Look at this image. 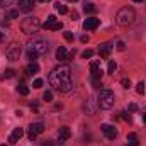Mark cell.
Here are the masks:
<instances>
[{
  "label": "cell",
  "instance_id": "ac0fdd59",
  "mask_svg": "<svg viewBox=\"0 0 146 146\" xmlns=\"http://www.w3.org/2000/svg\"><path fill=\"white\" fill-rule=\"evenodd\" d=\"M26 73H27V75H36V73H39V66H37L36 61H33L31 65L26 66Z\"/></svg>",
  "mask_w": 146,
  "mask_h": 146
},
{
  "label": "cell",
  "instance_id": "7a4b0ae2",
  "mask_svg": "<svg viewBox=\"0 0 146 146\" xmlns=\"http://www.w3.org/2000/svg\"><path fill=\"white\" fill-rule=\"evenodd\" d=\"M48 49H49V46H48V42L42 41V39L29 41V42H27V58H29L31 61H36L39 56H44V54L48 53Z\"/></svg>",
  "mask_w": 146,
  "mask_h": 146
},
{
  "label": "cell",
  "instance_id": "484cf974",
  "mask_svg": "<svg viewBox=\"0 0 146 146\" xmlns=\"http://www.w3.org/2000/svg\"><path fill=\"white\" fill-rule=\"evenodd\" d=\"M94 56V51L92 49H85L83 53H82V58H85V60H88V58H92Z\"/></svg>",
  "mask_w": 146,
  "mask_h": 146
},
{
  "label": "cell",
  "instance_id": "8fae6325",
  "mask_svg": "<svg viewBox=\"0 0 146 146\" xmlns=\"http://www.w3.org/2000/svg\"><path fill=\"white\" fill-rule=\"evenodd\" d=\"M100 129H102V133L106 134L107 139H114V138L117 136V129H115L114 126H110V124H102Z\"/></svg>",
  "mask_w": 146,
  "mask_h": 146
},
{
  "label": "cell",
  "instance_id": "f6af8a7d",
  "mask_svg": "<svg viewBox=\"0 0 146 146\" xmlns=\"http://www.w3.org/2000/svg\"><path fill=\"white\" fill-rule=\"evenodd\" d=\"M133 2H143V0H133Z\"/></svg>",
  "mask_w": 146,
  "mask_h": 146
},
{
  "label": "cell",
  "instance_id": "9a60e30c",
  "mask_svg": "<svg viewBox=\"0 0 146 146\" xmlns=\"http://www.w3.org/2000/svg\"><path fill=\"white\" fill-rule=\"evenodd\" d=\"M110 51H112V46H110V44H100V46H99V54H100V58H104V60L109 58Z\"/></svg>",
  "mask_w": 146,
  "mask_h": 146
},
{
  "label": "cell",
  "instance_id": "e0dca14e",
  "mask_svg": "<svg viewBox=\"0 0 146 146\" xmlns=\"http://www.w3.org/2000/svg\"><path fill=\"white\" fill-rule=\"evenodd\" d=\"M97 107H99V106H95V104H94V100H87V102H85V106H83V109L87 110L88 114H95Z\"/></svg>",
  "mask_w": 146,
  "mask_h": 146
},
{
  "label": "cell",
  "instance_id": "44dd1931",
  "mask_svg": "<svg viewBox=\"0 0 146 146\" xmlns=\"http://www.w3.org/2000/svg\"><path fill=\"white\" fill-rule=\"evenodd\" d=\"M17 90H19V94H21V95H27V94H29V88H27V85H26L24 82H21V83H19Z\"/></svg>",
  "mask_w": 146,
  "mask_h": 146
},
{
  "label": "cell",
  "instance_id": "d6a6232c",
  "mask_svg": "<svg viewBox=\"0 0 146 146\" xmlns=\"http://www.w3.org/2000/svg\"><path fill=\"white\" fill-rule=\"evenodd\" d=\"M121 114H122V119H124V121H127V122H131V121H133V119H131V115H129V112H121Z\"/></svg>",
  "mask_w": 146,
  "mask_h": 146
},
{
  "label": "cell",
  "instance_id": "60d3db41",
  "mask_svg": "<svg viewBox=\"0 0 146 146\" xmlns=\"http://www.w3.org/2000/svg\"><path fill=\"white\" fill-rule=\"evenodd\" d=\"M3 37H5V33H0V42L3 41Z\"/></svg>",
  "mask_w": 146,
  "mask_h": 146
},
{
  "label": "cell",
  "instance_id": "83f0119b",
  "mask_svg": "<svg viewBox=\"0 0 146 146\" xmlns=\"http://www.w3.org/2000/svg\"><path fill=\"white\" fill-rule=\"evenodd\" d=\"M115 68H117V65H115V61H109V68H107V73H112L115 72Z\"/></svg>",
  "mask_w": 146,
  "mask_h": 146
},
{
  "label": "cell",
  "instance_id": "2e32d148",
  "mask_svg": "<svg viewBox=\"0 0 146 146\" xmlns=\"http://www.w3.org/2000/svg\"><path fill=\"white\" fill-rule=\"evenodd\" d=\"M56 60L58 61H68V53H66V49L63 46H60L56 49Z\"/></svg>",
  "mask_w": 146,
  "mask_h": 146
},
{
  "label": "cell",
  "instance_id": "ee69618b",
  "mask_svg": "<svg viewBox=\"0 0 146 146\" xmlns=\"http://www.w3.org/2000/svg\"><path fill=\"white\" fill-rule=\"evenodd\" d=\"M68 2H72V3H75V2H78V0H68Z\"/></svg>",
  "mask_w": 146,
  "mask_h": 146
},
{
  "label": "cell",
  "instance_id": "8992f818",
  "mask_svg": "<svg viewBox=\"0 0 146 146\" xmlns=\"http://www.w3.org/2000/svg\"><path fill=\"white\" fill-rule=\"evenodd\" d=\"M21 53H22V48H21V44H17V42H12V44L7 48V51H5V56H7L10 61H15V60H19Z\"/></svg>",
  "mask_w": 146,
  "mask_h": 146
},
{
  "label": "cell",
  "instance_id": "d4e9b609",
  "mask_svg": "<svg viewBox=\"0 0 146 146\" xmlns=\"http://www.w3.org/2000/svg\"><path fill=\"white\" fill-rule=\"evenodd\" d=\"M42 99H44L46 102H51V100H53V92H51V90H46L44 95H42Z\"/></svg>",
  "mask_w": 146,
  "mask_h": 146
},
{
  "label": "cell",
  "instance_id": "6da1fadb",
  "mask_svg": "<svg viewBox=\"0 0 146 146\" xmlns=\"http://www.w3.org/2000/svg\"><path fill=\"white\" fill-rule=\"evenodd\" d=\"M49 85L54 88V90H60V92H70L73 87V80H72V70L70 66L66 65H61V66H56L53 72L49 73Z\"/></svg>",
  "mask_w": 146,
  "mask_h": 146
},
{
  "label": "cell",
  "instance_id": "7c38bea8",
  "mask_svg": "<svg viewBox=\"0 0 146 146\" xmlns=\"http://www.w3.org/2000/svg\"><path fill=\"white\" fill-rule=\"evenodd\" d=\"M70 136H72V131L68 129V127H60V131H58V143L60 145H63V143H66L68 139H70Z\"/></svg>",
  "mask_w": 146,
  "mask_h": 146
},
{
  "label": "cell",
  "instance_id": "f35d334b",
  "mask_svg": "<svg viewBox=\"0 0 146 146\" xmlns=\"http://www.w3.org/2000/svg\"><path fill=\"white\" fill-rule=\"evenodd\" d=\"M80 41H82L83 44H85V42H88V36H82V37H80Z\"/></svg>",
  "mask_w": 146,
  "mask_h": 146
},
{
  "label": "cell",
  "instance_id": "9c48e42d",
  "mask_svg": "<svg viewBox=\"0 0 146 146\" xmlns=\"http://www.w3.org/2000/svg\"><path fill=\"white\" fill-rule=\"evenodd\" d=\"M90 73H92V78H102V65H100V60H94L90 63Z\"/></svg>",
  "mask_w": 146,
  "mask_h": 146
},
{
  "label": "cell",
  "instance_id": "3957f363",
  "mask_svg": "<svg viewBox=\"0 0 146 146\" xmlns=\"http://www.w3.org/2000/svg\"><path fill=\"white\" fill-rule=\"evenodd\" d=\"M134 19H136V12L131 7H122L115 15V21L119 26H129V24H133Z\"/></svg>",
  "mask_w": 146,
  "mask_h": 146
},
{
  "label": "cell",
  "instance_id": "8d00e7d4",
  "mask_svg": "<svg viewBox=\"0 0 146 146\" xmlns=\"http://www.w3.org/2000/svg\"><path fill=\"white\" fill-rule=\"evenodd\" d=\"M41 146H54V141H49V139H48V141H44Z\"/></svg>",
  "mask_w": 146,
  "mask_h": 146
},
{
  "label": "cell",
  "instance_id": "bcb514c9",
  "mask_svg": "<svg viewBox=\"0 0 146 146\" xmlns=\"http://www.w3.org/2000/svg\"><path fill=\"white\" fill-rule=\"evenodd\" d=\"M0 146H7V145H0Z\"/></svg>",
  "mask_w": 146,
  "mask_h": 146
},
{
  "label": "cell",
  "instance_id": "5bb4252c",
  "mask_svg": "<svg viewBox=\"0 0 146 146\" xmlns=\"http://www.w3.org/2000/svg\"><path fill=\"white\" fill-rule=\"evenodd\" d=\"M24 136V129L22 127H15L14 131H12V134H10V138H9V141H10V145H15L21 138Z\"/></svg>",
  "mask_w": 146,
  "mask_h": 146
},
{
  "label": "cell",
  "instance_id": "7402d4cb",
  "mask_svg": "<svg viewBox=\"0 0 146 146\" xmlns=\"http://www.w3.org/2000/svg\"><path fill=\"white\" fill-rule=\"evenodd\" d=\"M54 9H56V12H60V14H66V12H68V9H66L63 3H60V2L54 3Z\"/></svg>",
  "mask_w": 146,
  "mask_h": 146
},
{
  "label": "cell",
  "instance_id": "4fadbf2b",
  "mask_svg": "<svg viewBox=\"0 0 146 146\" xmlns=\"http://www.w3.org/2000/svg\"><path fill=\"white\" fill-rule=\"evenodd\" d=\"M36 7V0H19V10L22 12H31Z\"/></svg>",
  "mask_w": 146,
  "mask_h": 146
},
{
  "label": "cell",
  "instance_id": "f546056e",
  "mask_svg": "<svg viewBox=\"0 0 146 146\" xmlns=\"http://www.w3.org/2000/svg\"><path fill=\"white\" fill-rule=\"evenodd\" d=\"M121 85H122L124 88H129V87H131V80H129V78H122V80H121Z\"/></svg>",
  "mask_w": 146,
  "mask_h": 146
},
{
  "label": "cell",
  "instance_id": "836d02e7",
  "mask_svg": "<svg viewBox=\"0 0 146 146\" xmlns=\"http://www.w3.org/2000/svg\"><path fill=\"white\" fill-rule=\"evenodd\" d=\"M115 46H117V49H119V51H124V49H126V44H124L122 41H119V42H117Z\"/></svg>",
  "mask_w": 146,
  "mask_h": 146
},
{
  "label": "cell",
  "instance_id": "cb8c5ba5",
  "mask_svg": "<svg viewBox=\"0 0 146 146\" xmlns=\"http://www.w3.org/2000/svg\"><path fill=\"white\" fill-rule=\"evenodd\" d=\"M92 85H94V88H102V80L100 78H92Z\"/></svg>",
  "mask_w": 146,
  "mask_h": 146
},
{
  "label": "cell",
  "instance_id": "ffe728a7",
  "mask_svg": "<svg viewBox=\"0 0 146 146\" xmlns=\"http://www.w3.org/2000/svg\"><path fill=\"white\" fill-rule=\"evenodd\" d=\"M83 12H85V14H95V12H97V7H95L94 3H90V2H88V3L85 2V5H83Z\"/></svg>",
  "mask_w": 146,
  "mask_h": 146
},
{
  "label": "cell",
  "instance_id": "4316f807",
  "mask_svg": "<svg viewBox=\"0 0 146 146\" xmlns=\"http://www.w3.org/2000/svg\"><path fill=\"white\" fill-rule=\"evenodd\" d=\"M145 90H146V85L143 83V82H139V83L136 85V92H138V94H143Z\"/></svg>",
  "mask_w": 146,
  "mask_h": 146
},
{
  "label": "cell",
  "instance_id": "d6986e66",
  "mask_svg": "<svg viewBox=\"0 0 146 146\" xmlns=\"http://www.w3.org/2000/svg\"><path fill=\"white\" fill-rule=\"evenodd\" d=\"M127 146H139L138 136H136L134 133H129V134H127Z\"/></svg>",
  "mask_w": 146,
  "mask_h": 146
},
{
  "label": "cell",
  "instance_id": "4dcf8cb0",
  "mask_svg": "<svg viewBox=\"0 0 146 146\" xmlns=\"http://www.w3.org/2000/svg\"><path fill=\"white\" fill-rule=\"evenodd\" d=\"M33 87H34V88H41V87H42V80H41V78H36V80L33 82Z\"/></svg>",
  "mask_w": 146,
  "mask_h": 146
},
{
  "label": "cell",
  "instance_id": "b9f144b4",
  "mask_svg": "<svg viewBox=\"0 0 146 146\" xmlns=\"http://www.w3.org/2000/svg\"><path fill=\"white\" fill-rule=\"evenodd\" d=\"M143 122H145V124H146V112H145V114H143Z\"/></svg>",
  "mask_w": 146,
  "mask_h": 146
},
{
  "label": "cell",
  "instance_id": "74e56055",
  "mask_svg": "<svg viewBox=\"0 0 146 146\" xmlns=\"http://www.w3.org/2000/svg\"><path fill=\"white\" fill-rule=\"evenodd\" d=\"M29 107L34 109V110H37V102H29Z\"/></svg>",
  "mask_w": 146,
  "mask_h": 146
},
{
  "label": "cell",
  "instance_id": "7bdbcfd3",
  "mask_svg": "<svg viewBox=\"0 0 146 146\" xmlns=\"http://www.w3.org/2000/svg\"><path fill=\"white\" fill-rule=\"evenodd\" d=\"M39 2H41V3H46V2H49V0H39Z\"/></svg>",
  "mask_w": 146,
  "mask_h": 146
},
{
  "label": "cell",
  "instance_id": "ab89813d",
  "mask_svg": "<svg viewBox=\"0 0 146 146\" xmlns=\"http://www.w3.org/2000/svg\"><path fill=\"white\" fill-rule=\"evenodd\" d=\"M72 19H73V21H76V19H78V14H76V12H72Z\"/></svg>",
  "mask_w": 146,
  "mask_h": 146
},
{
  "label": "cell",
  "instance_id": "e575fe53",
  "mask_svg": "<svg viewBox=\"0 0 146 146\" xmlns=\"http://www.w3.org/2000/svg\"><path fill=\"white\" fill-rule=\"evenodd\" d=\"M9 15H10L12 19H17V17H19V10H10V14H9Z\"/></svg>",
  "mask_w": 146,
  "mask_h": 146
},
{
  "label": "cell",
  "instance_id": "5b68a950",
  "mask_svg": "<svg viewBox=\"0 0 146 146\" xmlns=\"http://www.w3.org/2000/svg\"><path fill=\"white\" fill-rule=\"evenodd\" d=\"M114 102H115V97H114V94L107 90V88H104V90H100V94H99V99H97V106L100 107V109H112L114 107Z\"/></svg>",
  "mask_w": 146,
  "mask_h": 146
},
{
  "label": "cell",
  "instance_id": "ba28073f",
  "mask_svg": "<svg viewBox=\"0 0 146 146\" xmlns=\"http://www.w3.org/2000/svg\"><path fill=\"white\" fill-rule=\"evenodd\" d=\"M42 27L48 29V31H60V29L63 27V24H61L54 15H49V17L46 19V22L42 24Z\"/></svg>",
  "mask_w": 146,
  "mask_h": 146
},
{
  "label": "cell",
  "instance_id": "30bf717a",
  "mask_svg": "<svg viewBox=\"0 0 146 146\" xmlns=\"http://www.w3.org/2000/svg\"><path fill=\"white\" fill-rule=\"evenodd\" d=\"M99 26H100V21H99L97 17H88V19H85V22H83V29H85V31H95Z\"/></svg>",
  "mask_w": 146,
  "mask_h": 146
},
{
  "label": "cell",
  "instance_id": "52a82bcc",
  "mask_svg": "<svg viewBox=\"0 0 146 146\" xmlns=\"http://www.w3.org/2000/svg\"><path fill=\"white\" fill-rule=\"evenodd\" d=\"M42 133H44V124H42V122H33V124L29 126L27 136H29L31 141H36L37 134H42Z\"/></svg>",
  "mask_w": 146,
  "mask_h": 146
},
{
  "label": "cell",
  "instance_id": "603a6c76",
  "mask_svg": "<svg viewBox=\"0 0 146 146\" xmlns=\"http://www.w3.org/2000/svg\"><path fill=\"white\" fill-rule=\"evenodd\" d=\"M12 76H15V70H12V68L5 70V73L2 75V78H3V80H5V78H12Z\"/></svg>",
  "mask_w": 146,
  "mask_h": 146
},
{
  "label": "cell",
  "instance_id": "f1b7e54d",
  "mask_svg": "<svg viewBox=\"0 0 146 146\" xmlns=\"http://www.w3.org/2000/svg\"><path fill=\"white\" fill-rule=\"evenodd\" d=\"M14 0H0V9H7L9 5H12Z\"/></svg>",
  "mask_w": 146,
  "mask_h": 146
},
{
  "label": "cell",
  "instance_id": "1f68e13d",
  "mask_svg": "<svg viewBox=\"0 0 146 146\" xmlns=\"http://www.w3.org/2000/svg\"><path fill=\"white\" fill-rule=\"evenodd\" d=\"M65 39H66L68 42H73V34L70 33V31H66V33H65Z\"/></svg>",
  "mask_w": 146,
  "mask_h": 146
},
{
  "label": "cell",
  "instance_id": "277c9868",
  "mask_svg": "<svg viewBox=\"0 0 146 146\" xmlns=\"http://www.w3.org/2000/svg\"><path fill=\"white\" fill-rule=\"evenodd\" d=\"M39 27H41V22H39L37 17H26L21 22V31L24 34H27V36L36 34L37 31H39Z\"/></svg>",
  "mask_w": 146,
  "mask_h": 146
},
{
  "label": "cell",
  "instance_id": "d590c367",
  "mask_svg": "<svg viewBox=\"0 0 146 146\" xmlns=\"http://www.w3.org/2000/svg\"><path fill=\"white\" fill-rule=\"evenodd\" d=\"M127 109H129V112H134V110H138V106H136V104H129Z\"/></svg>",
  "mask_w": 146,
  "mask_h": 146
}]
</instances>
